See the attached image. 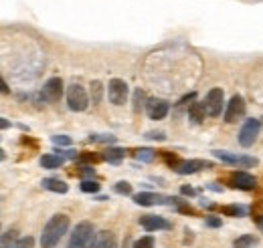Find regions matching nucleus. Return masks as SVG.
Returning a JSON list of instances; mask_svg holds the SVG:
<instances>
[{
  "label": "nucleus",
  "mask_w": 263,
  "mask_h": 248,
  "mask_svg": "<svg viewBox=\"0 0 263 248\" xmlns=\"http://www.w3.org/2000/svg\"><path fill=\"white\" fill-rule=\"evenodd\" d=\"M124 155H126V152L122 148H107L103 152V159H107L109 163H120L124 159Z\"/></svg>",
  "instance_id": "6ab92c4d"
},
{
  "label": "nucleus",
  "mask_w": 263,
  "mask_h": 248,
  "mask_svg": "<svg viewBox=\"0 0 263 248\" xmlns=\"http://www.w3.org/2000/svg\"><path fill=\"white\" fill-rule=\"evenodd\" d=\"M257 244V236H253V234H243V236H239L235 242H233V248H253Z\"/></svg>",
  "instance_id": "aec40b11"
},
{
  "label": "nucleus",
  "mask_w": 263,
  "mask_h": 248,
  "mask_svg": "<svg viewBox=\"0 0 263 248\" xmlns=\"http://www.w3.org/2000/svg\"><path fill=\"white\" fill-rule=\"evenodd\" d=\"M63 97V81L59 77H53L49 79L43 89H41V99L47 101V103H57L59 99Z\"/></svg>",
  "instance_id": "0eeeda50"
},
{
  "label": "nucleus",
  "mask_w": 263,
  "mask_h": 248,
  "mask_svg": "<svg viewBox=\"0 0 263 248\" xmlns=\"http://www.w3.org/2000/svg\"><path fill=\"white\" fill-rule=\"evenodd\" d=\"M223 214L233 216V218H243L245 214H247V210L241 208V206H225V208H223Z\"/></svg>",
  "instance_id": "412c9836"
},
{
  "label": "nucleus",
  "mask_w": 263,
  "mask_h": 248,
  "mask_svg": "<svg viewBox=\"0 0 263 248\" xmlns=\"http://www.w3.org/2000/svg\"><path fill=\"white\" fill-rule=\"evenodd\" d=\"M14 242H16V232L14 230H6L2 234V248H12Z\"/></svg>",
  "instance_id": "4be33fe9"
},
{
  "label": "nucleus",
  "mask_w": 263,
  "mask_h": 248,
  "mask_svg": "<svg viewBox=\"0 0 263 248\" xmlns=\"http://www.w3.org/2000/svg\"><path fill=\"white\" fill-rule=\"evenodd\" d=\"M209 168H213V163L206 159H189V161H178L174 166V172L180 176H186V174H197L200 170H209Z\"/></svg>",
  "instance_id": "9d476101"
},
{
  "label": "nucleus",
  "mask_w": 263,
  "mask_h": 248,
  "mask_svg": "<svg viewBox=\"0 0 263 248\" xmlns=\"http://www.w3.org/2000/svg\"><path fill=\"white\" fill-rule=\"evenodd\" d=\"M67 105L71 111H85L89 107V95L83 85L73 83L67 87Z\"/></svg>",
  "instance_id": "7ed1b4c3"
},
{
  "label": "nucleus",
  "mask_w": 263,
  "mask_h": 248,
  "mask_svg": "<svg viewBox=\"0 0 263 248\" xmlns=\"http://www.w3.org/2000/svg\"><path fill=\"white\" fill-rule=\"evenodd\" d=\"M114 190H116L118 194H124V196H130V194H132V184H130V182H118V184L114 186Z\"/></svg>",
  "instance_id": "cd10ccee"
},
{
  "label": "nucleus",
  "mask_w": 263,
  "mask_h": 248,
  "mask_svg": "<svg viewBox=\"0 0 263 248\" xmlns=\"http://www.w3.org/2000/svg\"><path fill=\"white\" fill-rule=\"evenodd\" d=\"M51 139L55 146H71V137H67V135H53Z\"/></svg>",
  "instance_id": "c756f323"
},
{
  "label": "nucleus",
  "mask_w": 263,
  "mask_h": 248,
  "mask_svg": "<svg viewBox=\"0 0 263 248\" xmlns=\"http://www.w3.org/2000/svg\"><path fill=\"white\" fill-rule=\"evenodd\" d=\"M189 115H191L193 121L200 123V121L204 119V115H209V113H206V105H204V103H193L191 109H189Z\"/></svg>",
  "instance_id": "a211bd4d"
},
{
  "label": "nucleus",
  "mask_w": 263,
  "mask_h": 248,
  "mask_svg": "<svg viewBox=\"0 0 263 248\" xmlns=\"http://www.w3.org/2000/svg\"><path fill=\"white\" fill-rule=\"evenodd\" d=\"M67 230H69V216H65V214H55V216L45 224V228L41 232V246L55 248L59 244V240L65 236Z\"/></svg>",
  "instance_id": "f257e3e1"
},
{
  "label": "nucleus",
  "mask_w": 263,
  "mask_h": 248,
  "mask_svg": "<svg viewBox=\"0 0 263 248\" xmlns=\"http://www.w3.org/2000/svg\"><path fill=\"white\" fill-rule=\"evenodd\" d=\"M144 99H146V97H144V93H142L140 89H138V91L134 93V109H136V111L144 107Z\"/></svg>",
  "instance_id": "c85d7f7f"
},
{
  "label": "nucleus",
  "mask_w": 263,
  "mask_h": 248,
  "mask_svg": "<svg viewBox=\"0 0 263 248\" xmlns=\"http://www.w3.org/2000/svg\"><path fill=\"white\" fill-rule=\"evenodd\" d=\"M132 248H154V238L152 236H144V238H140V240H136Z\"/></svg>",
  "instance_id": "a878e982"
},
{
  "label": "nucleus",
  "mask_w": 263,
  "mask_h": 248,
  "mask_svg": "<svg viewBox=\"0 0 263 248\" xmlns=\"http://www.w3.org/2000/svg\"><path fill=\"white\" fill-rule=\"evenodd\" d=\"M215 157H219L221 161H225V163H231V166H239V168H251V166H255L257 163V159L255 157H249V155H237V154H229V152H221V150H217V152H213Z\"/></svg>",
  "instance_id": "1a4fd4ad"
},
{
  "label": "nucleus",
  "mask_w": 263,
  "mask_h": 248,
  "mask_svg": "<svg viewBox=\"0 0 263 248\" xmlns=\"http://www.w3.org/2000/svg\"><path fill=\"white\" fill-rule=\"evenodd\" d=\"M136 159H140V161H152L154 159V152L150 148H142V150L136 152Z\"/></svg>",
  "instance_id": "393cba45"
},
{
  "label": "nucleus",
  "mask_w": 263,
  "mask_h": 248,
  "mask_svg": "<svg viewBox=\"0 0 263 248\" xmlns=\"http://www.w3.org/2000/svg\"><path fill=\"white\" fill-rule=\"evenodd\" d=\"M257 224H259V228H261V230H263V216L259 218V220H257Z\"/></svg>",
  "instance_id": "f704fd0d"
},
{
  "label": "nucleus",
  "mask_w": 263,
  "mask_h": 248,
  "mask_svg": "<svg viewBox=\"0 0 263 248\" xmlns=\"http://www.w3.org/2000/svg\"><path fill=\"white\" fill-rule=\"evenodd\" d=\"M41 186L45 190H49V192H57V194H67V190H69V186L59 178H45L41 182Z\"/></svg>",
  "instance_id": "f3484780"
},
{
  "label": "nucleus",
  "mask_w": 263,
  "mask_h": 248,
  "mask_svg": "<svg viewBox=\"0 0 263 248\" xmlns=\"http://www.w3.org/2000/svg\"><path fill=\"white\" fill-rule=\"evenodd\" d=\"M96 238H98V232H96L93 224L91 222H79L75 226V230L71 232L67 248H93Z\"/></svg>",
  "instance_id": "f03ea898"
},
{
  "label": "nucleus",
  "mask_w": 263,
  "mask_h": 248,
  "mask_svg": "<svg viewBox=\"0 0 263 248\" xmlns=\"http://www.w3.org/2000/svg\"><path fill=\"white\" fill-rule=\"evenodd\" d=\"M89 139H91V141H99V143H105V141H107V143H114V141H116L114 135H91Z\"/></svg>",
  "instance_id": "7c9ffc66"
},
{
  "label": "nucleus",
  "mask_w": 263,
  "mask_h": 248,
  "mask_svg": "<svg viewBox=\"0 0 263 248\" xmlns=\"http://www.w3.org/2000/svg\"><path fill=\"white\" fill-rule=\"evenodd\" d=\"M63 163H65V155H61V154H57V155L47 154L41 157V166H43L45 170H57V168H61Z\"/></svg>",
  "instance_id": "dca6fc26"
},
{
  "label": "nucleus",
  "mask_w": 263,
  "mask_h": 248,
  "mask_svg": "<svg viewBox=\"0 0 263 248\" xmlns=\"http://www.w3.org/2000/svg\"><path fill=\"white\" fill-rule=\"evenodd\" d=\"M93 248H118L116 234L109 232V230H101V232H98V238H96Z\"/></svg>",
  "instance_id": "2eb2a0df"
},
{
  "label": "nucleus",
  "mask_w": 263,
  "mask_h": 248,
  "mask_svg": "<svg viewBox=\"0 0 263 248\" xmlns=\"http://www.w3.org/2000/svg\"><path fill=\"white\" fill-rule=\"evenodd\" d=\"M204 105H206V113H209L211 117H219L221 111H223V107H225V93H223V89H219V87L211 89V91L206 93Z\"/></svg>",
  "instance_id": "423d86ee"
},
{
  "label": "nucleus",
  "mask_w": 263,
  "mask_h": 248,
  "mask_svg": "<svg viewBox=\"0 0 263 248\" xmlns=\"http://www.w3.org/2000/svg\"><path fill=\"white\" fill-rule=\"evenodd\" d=\"M99 188L101 186H99L96 180H83V182H81V190H83L85 194H98Z\"/></svg>",
  "instance_id": "5701e85b"
},
{
  "label": "nucleus",
  "mask_w": 263,
  "mask_h": 248,
  "mask_svg": "<svg viewBox=\"0 0 263 248\" xmlns=\"http://www.w3.org/2000/svg\"><path fill=\"white\" fill-rule=\"evenodd\" d=\"M259 129H261L259 119H247L241 127V131H239V143L243 148H251L255 143L257 135H259Z\"/></svg>",
  "instance_id": "39448f33"
},
{
  "label": "nucleus",
  "mask_w": 263,
  "mask_h": 248,
  "mask_svg": "<svg viewBox=\"0 0 263 248\" xmlns=\"http://www.w3.org/2000/svg\"><path fill=\"white\" fill-rule=\"evenodd\" d=\"M146 137H148V139H160V141H162V139H164V133H162V131H158V133L152 131V133H148Z\"/></svg>",
  "instance_id": "473e14b6"
},
{
  "label": "nucleus",
  "mask_w": 263,
  "mask_h": 248,
  "mask_svg": "<svg viewBox=\"0 0 263 248\" xmlns=\"http://www.w3.org/2000/svg\"><path fill=\"white\" fill-rule=\"evenodd\" d=\"M140 224L148 230V232H158V230H170L172 224L164 220L162 216H156V214H146V216L140 218Z\"/></svg>",
  "instance_id": "ddd939ff"
},
{
  "label": "nucleus",
  "mask_w": 263,
  "mask_h": 248,
  "mask_svg": "<svg viewBox=\"0 0 263 248\" xmlns=\"http://www.w3.org/2000/svg\"><path fill=\"white\" fill-rule=\"evenodd\" d=\"M168 109H170V105H168V101H164V99H150L146 103L148 117L150 119H156V121L164 119L166 115H168Z\"/></svg>",
  "instance_id": "f8f14e48"
},
{
  "label": "nucleus",
  "mask_w": 263,
  "mask_h": 248,
  "mask_svg": "<svg viewBox=\"0 0 263 248\" xmlns=\"http://www.w3.org/2000/svg\"><path fill=\"white\" fill-rule=\"evenodd\" d=\"M206 226H213V228H219V226H221V218H217V216H209V218H206Z\"/></svg>",
  "instance_id": "2f4dec72"
},
{
  "label": "nucleus",
  "mask_w": 263,
  "mask_h": 248,
  "mask_svg": "<svg viewBox=\"0 0 263 248\" xmlns=\"http://www.w3.org/2000/svg\"><path fill=\"white\" fill-rule=\"evenodd\" d=\"M182 194H186V196H195V190H193V188H189V186H184L182 188Z\"/></svg>",
  "instance_id": "72a5a7b5"
},
{
  "label": "nucleus",
  "mask_w": 263,
  "mask_h": 248,
  "mask_svg": "<svg viewBox=\"0 0 263 248\" xmlns=\"http://www.w3.org/2000/svg\"><path fill=\"white\" fill-rule=\"evenodd\" d=\"M101 93H103L101 83H99V81H93V83H91V103L98 105L99 101H101Z\"/></svg>",
  "instance_id": "b1692460"
},
{
  "label": "nucleus",
  "mask_w": 263,
  "mask_h": 248,
  "mask_svg": "<svg viewBox=\"0 0 263 248\" xmlns=\"http://www.w3.org/2000/svg\"><path fill=\"white\" fill-rule=\"evenodd\" d=\"M176 198H168V196H160L154 192H140L134 196V202L138 206H156V204H172Z\"/></svg>",
  "instance_id": "9b49d317"
},
{
  "label": "nucleus",
  "mask_w": 263,
  "mask_h": 248,
  "mask_svg": "<svg viewBox=\"0 0 263 248\" xmlns=\"http://www.w3.org/2000/svg\"><path fill=\"white\" fill-rule=\"evenodd\" d=\"M128 93H130V87L124 79H111L107 83V97L114 105H124L128 99Z\"/></svg>",
  "instance_id": "20e7f679"
},
{
  "label": "nucleus",
  "mask_w": 263,
  "mask_h": 248,
  "mask_svg": "<svg viewBox=\"0 0 263 248\" xmlns=\"http://www.w3.org/2000/svg\"><path fill=\"white\" fill-rule=\"evenodd\" d=\"M243 115H245V99L241 95H233L231 101L227 103V109H225V121L227 123H235Z\"/></svg>",
  "instance_id": "6e6552de"
},
{
  "label": "nucleus",
  "mask_w": 263,
  "mask_h": 248,
  "mask_svg": "<svg viewBox=\"0 0 263 248\" xmlns=\"http://www.w3.org/2000/svg\"><path fill=\"white\" fill-rule=\"evenodd\" d=\"M12 248H34L33 236H25V238H18V240L12 244Z\"/></svg>",
  "instance_id": "bb28decb"
},
{
  "label": "nucleus",
  "mask_w": 263,
  "mask_h": 248,
  "mask_svg": "<svg viewBox=\"0 0 263 248\" xmlns=\"http://www.w3.org/2000/svg\"><path fill=\"white\" fill-rule=\"evenodd\" d=\"M231 184L235 188H239V190H253L257 186V180L247 172H235L231 176Z\"/></svg>",
  "instance_id": "4468645a"
}]
</instances>
